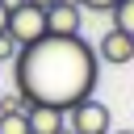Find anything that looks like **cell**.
<instances>
[{"mask_svg":"<svg viewBox=\"0 0 134 134\" xmlns=\"http://www.w3.org/2000/svg\"><path fill=\"white\" fill-rule=\"evenodd\" d=\"M0 134H29L25 113H0Z\"/></svg>","mask_w":134,"mask_h":134,"instance_id":"cell-9","label":"cell"},{"mask_svg":"<svg viewBox=\"0 0 134 134\" xmlns=\"http://www.w3.org/2000/svg\"><path fill=\"white\" fill-rule=\"evenodd\" d=\"M130 130H134V126H130Z\"/></svg>","mask_w":134,"mask_h":134,"instance_id":"cell-16","label":"cell"},{"mask_svg":"<svg viewBox=\"0 0 134 134\" xmlns=\"http://www.w3.org/2000/svg\"><path fill=\"white\" fill-rule=\"evenodd\" d=\"M67 134H113V113L105 100H80L67 113Z\"/></svg>","mask_w":134,"mask_h":134,"instance_id":"cell-3","label":"cell"},{"mask_svg":"<svg viewBox=\"0 0 134 134\" xmlns=\"http://www.w3.org/2000/svg\"><path fill=\"white\" fill-rule=\"evenodd\" d=\"M25 121H29V134H67V113L50 105H29Z\"/></svg>","mask_w":134,"mask_h":134,"instance_id":"cell-6","label":"cell"},{"mask_svg":"<svg viewBox=\"0 0 134 134\" xmlns=\"http://www.w3.org/2000/svg\"><path fill=\"white\" fill-rule=\"evenodd\" d=\"M96 59L109 63V67H126V63H134V38L109 29V34L100 38V46H96Z\"/></svg>","mask_w":134,"mask_h":134,"instance_id":"cell-5","label":"cell"},{"mask_svg":"<svg viewBox=\"0 0 134 134\" xmlns=\"http://www.w3.org/2000/svg\"><path fill=\"white\" fill-rule=\"evenodd\" d=\"M17 59H21V46L8 34H0V63H17Z\"/></svg>","mask_w":134,"mask_h":134,"instance_id":"cell-10","label":"cell"},{"mask_svg":"<svg viewBox=\"0 0 134 134\" xmlns=\"http://www.w3.org/2000/svg\"><path fill=\"white\" fill-rule=\"evenodd\" d=\"M117 134H134V130H117Z\"/></svg>","mask_w":134,"mask_h":134,"instance_id":"cell-15","label":"cell"},{"mask_svg":"<svg viewBox=\"0 0 134 134\" xmlns=\"http://www.w3.org/2000/svg\"><path fill=\"white\" fill-rule=\"evenodd\" d=\"M0 34H8V8L0 4Z\"/></svg>","mask_w":134,"mask_h":134,"instance_id":"cell-12","label":"cell"},{"mask_svg":"<svg viewBox=\"0 0 134 134\" xmlns=\"http://www.w3.org/2000/svg\"><path fill=\"white\" fill-rule=\"evenodd\" d=\"M0 4H4V8H8V13H13V8H21V4H25V0H0Z\"/></svg>","mask_w":134,"mask_h":134,"instance_id":"cell-13","label":"cell"},{"mask_svg":"<svg viewBox=\"0 0 134 134\" xmlns=\"http://www.w3.org/2000/svg\"><path fill=\"white\" fill-rule=\"evenodd\" d=\"M0 113H29V96L25 92H4L0 96Z\"/></svg>","mask_w":134,"mask_h":134,"instance_id":"cell-8","label":"cell"},{"mask_svg":"<svg viewBox=\"0 0 134 134\" xmlns=\"http://www.w3.org/2000/svg\"><path fill=\"white\" fill-rule=\"evenodd\" d=\"M17 92L29 96V105H50L59 113H71L80 100H92V88L100 80V59L84 38H42L21 50L13 63Z\"/></svg>","mask_w":134,"mask_h":134,"instance_id":"cell-1","label":"cell"},{"mask_svg":"<svg viewBox=\"0 0 134 134\" xmlns=\"http://www.w3.org/2000/svg\"><path fill=\"white\" fill-rule=\"evenodd\" d=\"M109 17H113V29H117V34L134 38V0H117V8H113Z\"/></svg>","mask_w":134,"mask_h":134,"instance_id":"cell-7","label":"cell"},{"mask_svg":"<svg viewBox=\"0 0 134 134\" xmlns=\"http://www.w3.org/2000/svg\"><path fill=\"white\" fill-rule=\"evenodd\" d=\"M84 29V8L75 0H54L46 8V34L50 38H80Z\"/></svg>","mask_w":134,"mask_h":134,"instance_id":"cell-4","label":"cell"},{"mask_svg":"<svg viewBox=\"0 0 134 134\" xmlns=\"http://www.w3.org/2000/svg\"><path fill=\"white\" fill-rule=\"evenodd\" d=\"M29 4H38V8H50V4H54V0H29Z\"/></svg>","mask_w":134,"mask_h":134,"instance_id":"cell-14","label":"cell"},{"mask_svg":"<svg viewBox=\"0 0 134 134\" xmlns=\"http://www.w3.org/2000/svg\"><path fill=\"white\" fill-rule=\"evenodd\" d=\"M8 38L25 50V46H34V42H42L46 38V8H38V4H21V8H13L8 13Z\"/></svg>","mask_w":134,"mask_h":134,"instance_id":"cell-2","label":"cell"},{"mask_svg":"<svg viewBox=\"0 0 134 134\" xmlns=\"http://www.w3.org/2000/svg\"><path fill=\"white\" fill-rule=\"evenodd\" d=\"M80 8H92V13H113L117 8V0H75Z\"/></svg>","mask_w":134,"mask_h":134,"instance_id":"cell-11","label":"cell"}]
</instances>
